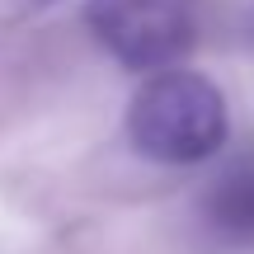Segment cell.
I'll return each mask as SVG.
<instances>
[{
    "label": "cell",
    "instance_id": "obj_1",
    "mask_svg": "<svg viewBox=\"0 0 254 254\" xmlns=\"http://www.w3.org/2000/svg\"><path fill=\"white\" fill-rule=\"evenodd\" d=\"M127 136L146 160L198 165L226 141L221 90L198 71H155L127 109Z\"/></svg>",
    "mask_w": 254,
    "mask_h": 254
},
{
    "label": "cell",
    "instance_id": "obj_2",
    "mask_svg": "<svg viewBox=\"0 0 254 254\" xmlns=\"http://www.w3.org/2000/svg\"><path fill=\"white\" fill-rule=\"evenodd\" d=\"M85 24L132 71H165L193 43L189 0H90Z\"/></svg>",
    "mask_w": 254,
    "mask_h": 254
},
{
    "label": "cell",
    "instance_id": "obj_3",
    "mask_svg": "<svg viewBox=\"0 0 254 254\" xmlns=\"http://www.w3.org/2000/svg\"><path fill=\"white\" fill-rule=\"evenodd\" d=\"M202 226L226 250H254V151L226 160L202 189Z\"/></svg>",
    "mask_w": 254,
    "mask_h": 254
}]
</instances>
